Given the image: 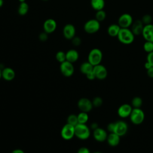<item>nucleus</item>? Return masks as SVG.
<instances>
[{
  "label": "nucleus",
  "mask_w": 153,
  "mask_h": 153,
  "mask_svg": "<svg viewBox=\"0 0 153 153\" xmlns=\"http://www.w3.org/2000/svg\"><path fill=\"white\" fill-rule=\"evenodd\" d=\"M134 36L131 29L128 28H121L117 37L121 43L128 45L133 43L134 40Z\"/></svg>",
  "instance_id": "f257e3e1"
},
{
  "label": "nucleus",
  "mask_w": 153,
  "mask_h": 153,
  "mask_svg": "<svg viewBox=\"0 0 153 153\" xmlns=\"http://www.w3.org/2000/svg\"><path fill=\"white\" fill-rule=\"evenodd\" d=\"M75 136L81 140H85L90 136V130L85 124L78 123L75 126Z\"/></svg>",
  "instance_id": "f03ea898"
},
{
  "label": "nucleus",
  "mask_w": 153,
  "mask_h": 153,
  "mask_svg": "<svg viewBox=\"0 0 153 153\" xmlns=\"http://www.w3.org/2000/svg\"><path fill=\"white\" fill-rule=\"evenodd\" d=\"M103 58L102 51L97 48L92 49L88 55V62L93 66L100 64Z\"/></svg>",
  "instance_id": "7ed1b4c3"
},
{
  "label": "nucleus",
  "mask_w": 153,
  "mask_h": 153,
  "mask_svg": "<svg viewBox=\"0 0 153 153\" xmlns=\"http://www.w3.org/2000/svg\"><path fill=\"white\" fill-rule=\"evenodd\" d=\"M129 117L133 124L139 125L143 122L145 113L140 108H133Z\"/></svg>",
  "instance_id": "20e7f679"
},
{
  "label": "nucleus",
  "mask_w": 153,
  "mask_h": 153,
  "mask_svg": "<svg viewBox=\"0 0 153 153\" xmlns=\"http://www.w3.org/2000/svg\"><path fill=\"white\" fill-rule=\"evenodd\" d=\"M100 27V22L96 19L88 20L84 25V29L85 32L89 34H93L96 33L97 31H99Z\"/></svg>",
  "instance_id": "39448f33"
},
{
  "label": "nucleus",
  "mask_w": 153,
  "mask_h": 153,
  "mask_svg": "<svg viewBox=\"0 0 153 153\" xmlns=\"http://www.w3.org/2000/svg\"><path fill=\"white\" fill-rule=\"evenodd\" d=\"M133 23L132 16L128 13L122 14L118 19L117 24L121 28H128Z\"/></svg>",
  "instance_id": "423d86ee"
},
{
  "label": "nucleus",
  "mask_w": 153,
  "mask_h": 153,
  "mask_svg": "<svg viewBox=\"0 0 153 153\" xmlns=\"http://www.w3.org/2000/svg\"><path fill=\"white\" fill-rule=\"evenodd\" d=\"M75 136V126L68 123L63 126L61 130V136L65 140H70Z\"/></svg>",
  "instance_id": "0eeeda50"
},
{
  "label": "nucleus",
  "mask_w": 153,
  "mask_h": 153,
  "mask_svg": "<svg viewBox=\"0 0 153 153\" xmlns=\"http://www.w3.org/2000/svg\"><path fill=\"white\" fill-rule=\"evenodd\" d=\"M60 70L63 76L69 77L74 74V67L72 63L66 60L60 63Z\"/></svg>",
  "instance_id": "6e6552de"
},
{
  "label": "nucleus",
  "mask_w": 153,
  "mask_h": 153,
  "mask_svg": "<svg viewBox=\"0 0 153 153\" xmlns=\"http://www.w3.org/2000/svg\"><path fill=\"white\" fill-rule=\"evenodd\" d=\"M128 130V126L127 124L124 121H118L115 122V127L114 129V131L112 133H115L118 134L119 136H123L125 135Z\"/></svg>",
  "instance_id": "1a4fd4ad"
},
{
  "label": "nucleus",
  "mask_w": 153,
  "mask_h": 153,
  "mask_svg": "<svg viewBox=\"0 0 153 153\" xmlns=\"http://www.w3.org/2000/svg\"><path fill=\"white\" fill-rule=\"evenodd\" d=\"M78 107L81 111V112H88L92 109L93 105L92 101L87 98L82 97L78 100Z\"/></svg>",
  "instance_id": "9d476101"
},
{
  "label": "nucleus",
  "mask_w": 153,
  "mask_h": 153,
  "mask_svg": "<svg viewBox=\"0 0 153 153\" xmlns=\"http://www.w3.org/2000/svg\"><path fill=\"white\" fill-rule=\"evenodd\" d=\"M93 71L95 74L96 78L100 80H103L105 79L108 75V71L106 68L101 64L94 66Z\"/></svg>",
  "instance_id": "9b49d317"
},
{
  "label": "nucleus",
  "mask_w": 153,
  "mask_h": 153,
  "mask_svg": "<svg viewBox=\"0 0 153 153\" xmlns=\"http://www.w3.org/2000/svg\"><path fill=\"white\" fill-rule=\"evenodd\" d=\"M133 108L132 106L128 103H124L121 105L118 109L117 113L119 117L122 118H127L130 116Z\"/></svg>",
  "instance_id": "f8f14e48"
},
{
  "label": "nucleus",
  "mask_w": 153,
  "mask_h": 153,
  "mask_svg": "<svg viewBox=\"0 0 153 153\" xmlns=\"http://www.w3.org/2000/svg\"><path fill=\"white\" fill-rule=\"evenodd\" d=\"M75 27L72 24H66L63 29V34L67 39H72L75 35Z\"/></svg>",
  "instance_id": "ddd939ff"
},
{
  "label": "nucleus",
  "mask_w": 153,
  "mask_h": 153,
  "mask_svg": "<svg viewBox=\"0 0 153 153\" xmlns=\"http://www.w3.org/2000/svg\"><path fill=\"white\" fill-rule=\"evenodd\" d=\"M57 27V23L53 19H47L43 24V29L45 32L47 33H53Z\"/></svg>",
  "instance_id": "4468645a"
},
{
  "label": "nucleus",
  "mask_w": 153,
  "mask_h": 153,
  "mask_svg": "<svg viewBox=\"0 0 153 153\" xmlns=\"http://www.w3.org/2000/svg\"><path fill=\"white\" fill-rule=\"evenodd\" d=\"M142 35L146 41L153 42V25H144Z\"/></svg>",
  "instance_id": "2eb2a0df"
},
{
  "label": "nucleus",
  "mask_w": 153,
  "mask_h": 153,
  "mask_svg": "<svg viewBox=\"0 0 153 153\" xmlns=\"http://www.w3.org/2000/svg\"><path fill=\"white\" fill-rule=\"evenodd\" d=\"M93 137L94 139L97 142H103L106 140L108 134L104 129L98 127L96 129L94 130Z\"/></svg>",
  "instance_id": "dca6fc26"
},
{
  "label": "nucleus",
  "mask_w": 153,
  "mask_h": 153,
  "mask_svg": "<svg viewBox=\"0 0 153 153\" xmlns=\"http://www.w3.org/2000/svg\"><path fill=\"white\" fill-rule=\"evenodd\" d=\"M144 27V25L142 23V20H136L131 25V30L133 33L134 35H139L142 34L143 29Z\"/></svg>",
  "instance_id": "f3484780"
},
{
  "label": "nucleus",
  "mask_w": 153,
  "mask_h": 153,
  "mask_svg": "<svg viewBox=\"0 0 153 153\" xmlns=\"http://www.w3.org/2000/svg\"><path fill=\"white\" fill-rule=\"evenodd\" d=\"M2 77L5 81H12L15 77V72L11 68H5L2 70Z\"/></svg>",
  "instance_id": "a211bd4d"
},
{
  "label": "nucleus",
  "mask_w": 153,
  "mask_h": 153,
  "mask_svg": "<svg viewBox=\"0 0 153 153\" xmlns=\"http://www.w3.org/2000/svg\"><path fill=\"white\" fill-rule=\"evenodd\" d=\"M106 140L111 146H116L120 143V136L115 133H110V134L108 135Z\"/></svg>",
  "instance_id": "6ab92c4d"
},
{
  "label": "nucleus",
  "mask_w": 153,
  "mask_h": 153,
  "mask_svg": "<svg viewBox=\"0 0 153 153\" xmlns=\"http://www.w3.org/2000/svg\"><path fill=\"white\" fill-rule=\"evenodd\" d=\"M79 58V54L78 52L74 50V49H71L68 50L66 53V60L71 63H74Z\"/></svg>",
  "instance_id": "aec40b11"
},
{
  "label": "nucleus",
  "mask_w": 153,
  "mask_h": 153,
  "mask_svg": "<svg viewBox=\"0 0 153 153\" xmlns=\"http://www.w3.org/2000/svg\"><path fill=\"white\" fill-rule=\"evenodd\" d=\"M121 27L118 24H112L109 26L107 29V32L110 36H117Z\"/></svg>",
  "instance_id": "412c9836"
},
{
  "label": "nucleus",
  "mask_w": 153,
  "mask_h": 153,
  "mask_svg": "<svg viewBox=\"0 0 153 153\" xmlns=\"http://www.w3.org/2000/svg\"><path fill=\"white\" fill-rule=\"evenodd\" d=\"M91 7L96 11L103 10L105 7V0H91L90 2Z\"/></svg>",
  "instance_id": "4be33fe9"
},
{
  "label": "nucleus",
  "mask_w": 153,
  "mask_h": 153,
  "mask_svg": "<svg viewBox=\"0 0 153 153\" xmlns=\"http://www.w3.org/2000/svg\"><path fill=\"white\" fill-rule=\"evenodd\" d=\"M93 66L88 62H85L82 63L80 66V71L83 74H87L88 73L93 71Z\"/></svg>",
  "instance_id": "5701e85b"
},
{
  "label": "nucleus",
  "mask_w": 153,
  "mask_h": 153,
  "mask_svg": "<svg viewBox=\"0 0 153 153\" xmlns=\"http://www.w3.org/2000/svg\"><path fill=\"white\" fill-rule=\"evenodd\" d=\"M29 10V6L26 2H21L19 5L18 8V13L20 16H25L26 15Z\"/></svg>",
  "instance_id": "b1692460"
},
{
  "label": "nucleus",
  "mask_w": 153,
  "mask_h": 153,
  "mask_svg": "<svg viewBox=\"0 0 153 153\" xmlns=\"http://www.w3.org/2000/svg\"><path fill=\"white\" fill-rule=\"evenodd\" d=\"M77 118H78V123L79 124H85L88 120V115L87 114V112H80L77 115Z\"/></svg>",
  "instance_id": "393cba45"
},
{
  "label": "nucleus",
  "mask_w": 153,
  "mask_h": 153,
  "mask_svg": "<svg viewBox=\"0 0 153 153\" xmlns=\"http://www.w3.org/2000/svg\"><path fill=\"white\" fill-rule=\"evenodd\" d=\"M142 99L138 96L134 97L131 100V106L133 108H140L142 105Z\"/></svg>",
  "instance_id": "a878e982"
},
{
  "label": "nucleus",
  "mask_w": 153,
  "mask_h": 153,
  "mask_svg": "<svg viewBox=\"0 0 153 153\" xmlns=\"http://www.w3.org/2000/svg\"><path fill=\"white\" fill-rule=\"evenodd\" d=\"M106 12L103 10L96 11V13L95 15V17H96L95 19L99 22L103 21L106 19Z\"/></svg>",
  "instance_id": "bb28decb"
},
{
  "label": "nucleus",
  "mask_w": 153,
  "mask_h": 153,
  "mask_svg": "<svg viewBox=\"0 0 153 153\" xmlns=\"http://www.w3.org/2000/svg\"><path fill=\"white\" fill-rule=\"evenodd\" d=\"M67 123L74 126H75L76 124H78V121L77 115L74 114L69 115L67 118Z\"/></svg>",
  "instance_id": "cd10ccee"
},
{
  "label": "nucleus",
  "mask_w": 153,
  "mask_h": 153,
  "mask_svg": "<svg viewBox=\"0 0 153 153\" xmlns=\"http://www.w3.org/2000/svg\"><path fill=\"white\" fill-rule=\"evenodd\" d=\"M56 59L60 63L66 61V53L62 51H58L56 54Z\"/></svg>",
  "instance_id": "c85d7f7f"
},
{
  "label": "nucleus",
  "mask_w": 153,
  "mask_h": 153,
  "mask_svg": "<svg viewBox=\"0 0 153 153\" xmlns=\"http://www.w3.org/2000/svg\"><path fill=\"white\" fill-rule=\"evenodd\" d=\"M143 50L146 53H149L153 51V42L146 41L143 44Z\"/></svg>",
  "instance_id": "c756f323"
},
{
  "label": "nucleus",
  "mask_w": 153,
  "mask_h": 153,
  "mask_svg": "<svg viewBox=\"0 0 153 153\" xmlns=\"http://www.w3.org/2000/svg\"><path fill=\"white\" fill-rule=\"evenodd\" d=\"M92 103L94 107H99L103 103V100L100 97H95L92 100Z\"/></svg>",
  "instance_id": "7c9ffc66"
},
{
  "label": "nucleus",
  "mask_w": 153,
  "mask_h": 153,
  "mask_svg": "<svg viewBox=\"0 0 153 153\" xmlns=\"http://www.w3.org/2000/svg\"><path fill=\"white\" fill-rule=\"evenodd\" d=\"M141 20L144 25L151 24L152 17L149 14H145L142 17V19Z\"/></svg>",
  "instance_id": "2f4dec72"
},
{
  "label": "nucleus",
  "mask_w": 153,
  "mask_h": 153,
  "mask_svg": "<svg viewBox=\"0 0 153 153\" xmlns=\"http://www.w3.org/2000/svg\"><path fill=\"white\" fill-rule=\"evenodd\" d=\"M146 62L149 63L153 66V51L148 53L146 56Z\"/></svg>",
  "instance_id": "473e14b6"
},
{
  "label": "nucleus",
  "mask_w": 153,
  "mask_h": 153,
  "mask_svg": "<svg viewBox=\"0 0 153 153\" xmlns=\"http://www.w3.org/2000/svg\"><path fill=\"white\" fill-rule=\"evenodd\" d=\"M72 43L75 46H78L79 45L81 44V40L80 39V38L79 37H74L72 39Z\"/></svg>",
  "instance_id": "72a5a7b5"
},
{
  "label": "nucleus",
  "mask_w": 153,
  "mask_h": 153,
  "mask_svg": "<svg viewBox=\"0 0 153 153\" xmlns=\"http://www.w3.org/2000/svg\"><path fill=\"white\" fill-rule=\"evenodd\" d=\"M39 38L41 41H45L48 38V36H47V33L46 32H42L41 33H40V35H39Z\"/></svg>",
  "instance_id": "f704fd0d"
},
{
  "label": "nucleus",
  "mask_w": 153,
  "mask_h": 153,
  "mask_svg": "<svg viewBox=\"0 0 153 153\" xmlns=\"http://www.w3.org/2000/svg\"><path fill=\"white\" fill-rule=\"evenodd\" d=\"M85 75H86L87 79H88L89 80H93V79H94L95 78H96V76H95V74H94L93 71H91V72L88 73V74H86Z\"/></svg>",
  "instance_id": "c9c22d12"
},
{
  "label": "nucleus",
  "mask_w": 153,
  "mask_h": 153,
  "mask_svg": "<svg viewBox=\"0 0 153 153\" xmlns=\"http://www.w3.org/2000/svg\"><path fill=\"white\" fill-rule=\"evenodd\" d=\"M77 153H90V151L86 147H81L78 150Z\"/></svg>",
  "instance_id": "e433bc0d"
},
{
  "label": "nucleus",
  "mask_w": 153,
  "mask_h": 153,
  "mask_svg": "<svg viewBox=\"0 0 153 153\" xmlns=\"http://www.w3.org/2000/svg\"><path fill=\"white\" fill-rule=\"evenodd\" d=\"M114 127H115V122L114 123H109L108 126H107V129L110 132V133H112L114 131Z\"/></svg>",
  "instance_id": "4c0bfd02"
},
{
  "label": "nucleus",
  "mask_w": 153,
  "mask_h": 153,
  "mask_svg": "<svg viewBox=\"0 0 153 153\" xmlns=\"http://www.w3.org/2000/svg\"><path fill=\"white\" fill-rule=\"evenodd\" d=\"M147 74L150 78H153V66L147 70Z\"/></svg>",
  "instance_id": "58836bf2"
},
{
  "label": "nucleus",
  "mask_w": 153,
  "mask_h": 153,
  "mask_svg": "<svg viewBox=\"0 0 153 153\" xmlns=\"http://www.w3.org/2000/svg\"><path fill=\"white\" fill-rule=\"evenodd\" d=\"M11 153H25L24 151L22 150V149H14Z\"/></svg>",
  "instance_id": "ea45409f"
},
{
  "label": "nucleus",
  "mask_w": 153,
  "mask_h": 153,
  "mask_svg": "<svg viewBox=\"0 0 153 153\" xmlns=\"http://www.w3.org/2000/svg\"><path fill=\"white\" fill-rule=\"evenodd\" d=\"M98 127H98V124L96 123H92L91 124V128L92 129H93V130H95V129H96Z\"/></svg>",
  "instance_id": "a19ab883"
},
{
  "label": "nucleus",
  "mask_w": 153,
  "mask_h": 153,
  "mask_svg": "<svg viewBox=\"0 0 153 153\" xmlns=\"http://www.w3.org/2000/svg\"><path fill=\"white\" fill-rule=\"evenodd\" d=\"M152 66L149 63H148V62H146V63H145V69H146V70H148V69H149L150 68H151Z\"/></svg>",
  "instance_id": "79ce46f5"
},
{
  "label": "nucleus",
  "mask_w": 153,
  "mask_h": 153,
  "mask_svg": "<svg viewBox=\"0 0 153 153\" xmlns=\"http://www.w3.org/2000/svg\"><path fill=\"white\" fill-rule=\"evenodd\" d=\"M4 4V1L3 0H0V7H1Z\"/></svg>",
  "instance_id": "37998d69"
},
{
  "label": "nucleus",
  "mask_w": 153,
  "mask_h": 153,
  "mask_svg": "<svg viewBox=\"0 0 153 153\" xmlns=\"http://www.w3.org/2000/svg\"><path fill=\"white\" fill-rule=\"evenodd\" d=\"M2 77V70L0 69V79Z\"/></svg>",
  "instance_id": "c03bdc74"
},
{
  "label": "nucleus",
  "mask_w": 153,
  "mask_h": 153,
  "mask_svg": "<svg viewBox=\"0 0 153 153\" xmlns=\"http://www.w3.org/2000/svg\"><path fill=\"white\" fill-rule=\"evenodd\" d=\"M19 1H20V2L21 3V2H25V0H19Z\"/></svg>",
  "instance_id": "a18cd8bd"
},
{
  "label": "nucleus",
  "mask_w": 153,
  "mask_h": 153,
  "mask_svg": "<svg viewBox=\"0 0 153 153\" xmlns=\"http://www.w3.org/2000/svg\"><path fill=\"white\" fill-rule=\"evenodd\" d=\"M94 153H102V152H94Z\"/></svg>",
  "instance_id": "49530a36"
},
{
  "label": "nucleus",
  "mask_w": 153,
  "mask_h": 153,
  "mask_svg": "<svg viewBox=\"0 0 153 153\" xmlns=\"http://www.w3.org/2000/svg\"><path fill=\"white\" fill-rule=\"evenodd\" d=\"M42 1H48V0H42Z\"/></svg>",
  "instance_id": "de8ad7c7"
}]
</instances>
